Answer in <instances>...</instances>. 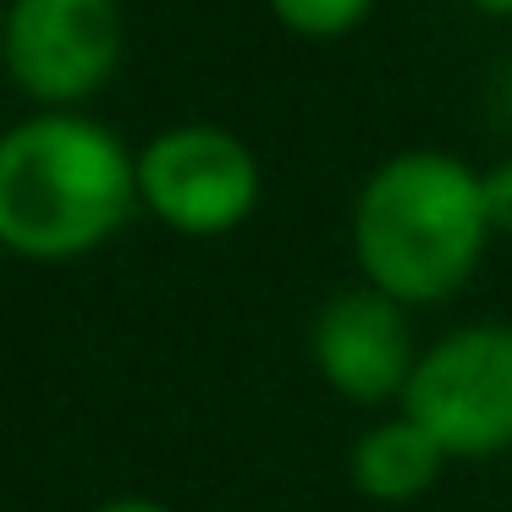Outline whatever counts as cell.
Segmentation results:
<instances>
[{"label": "cell", "mask_w": 512, "mask_h": 512, "mask_svg": "<svg viewBox=\"0 0 512 512\" xmlns=\"http://www.w3.org/2000/svg\"><path fill=\"white\" fill-rule=\"evenodd\" d=\"M347 237L358 281L402 309H435L474 281L496 232L468 160L446 149H402L364 177Z\"/></svg>", "instance_id": "6da1fadb"}, {"label": "cell", "mask_w": 512, "mask_h": 512, "mask_svg": "<svg viewBox=\"0 0 512 512\" xmlns=\"http://www.w3.org/2000/svg\"><path fill=\"white\" fill-rule=\"evenodd\" d=\"M138 204V155L105 122L39 111L0 133V248L23 259L94 254Z\"/></svg>", "instance_id": "7a4b0ae2"}, {"label": "cell", "mask_w": 512, "mask_h": 512, "mask_svg": "<svg viewBox=\"0 0 512 512\" xmlns=\"http://www.w3.org/2000/svg\"><path fill=\"white\" fill-rule=\"evenodd\" d=\"M402 413L435 435L446 463L512 452V320H474L435 336L413 364Z\"/></svg>", "instance_id": "3957f363"}, {"label": "cell", "mask_w": 512, "mask_h": 512, "mask_svg": "<svg viewBox=\"0 0 512 512\" xmlns=\"http://www.w3.org/2000/svg\"><path fill=\"white\" fill-rule=\"evenodd\" d=\"M259 160L215 122H182L138 149V204L182 237H226L259 210Z\"/></svg>", "instance_id": "277c9868"}, {"label": "cell", "mask_w": 512, "mask_h": 512, "mask_svg": "<svg viewBox=\"0 0 512 512\" xmlns=\"http://www.w3.org/2000/svg\"><path fill=\"white\" fill-rule=\"evenodd\" d=\"M122 39L127 23L116 0H6L0 56L28 100L67 111L111 83Z\"/></svg>", "instance_id": "5b68a950"}, {"label": "cell", "mask_w": 512, "mask_h": 512, "mask_svg": "<svg viewBox=\"0 0 512 512\" xmlns=\"http://www.w3.org/2000/svg\"><path fill=\"white\" fill-rule=\"evenodd\" d=\"M419 336H413V309L375 292L369 281L342 287L314 309L309 325V364L342 402L358 408H402V391L419 364Z\"/></svg>", "instance_id": "8992f818"}, {"label": "cell", "mask_w": 512, "mask_h": 512, "mask_svg": "<svg viewBox=\"0 0 512 512\" xmlns=\"http://www.w3.org/2000/svg\"><path fill=\"white\" fill-rule=\"evenodd\" d=\"M441 474H446V452L402 408L364 424L347 446V485L375 507H413L441 485Z\"/></svg>", "instance_id": "52a82bcc"}, {"label": "cell", "mask_w": 512, "mask_h": 512, "mask_svg": "<svg viewBox=\"0 0 512 512\" xmlns=\"http://www.w3.org/2000/svg\"><path fill=\"white\" fill-rule=\"evenodd\" d=\"M270 12L298 39H342L375 12V0H270Z\"/></svg>", "instance_id": "ba28073f"}, {"label": "cell", "mask_w": 512, "mask_h": 512, "mask_svg": "<svg viewBox=\"0 0 512 512\" xmlns=\"http://www.w3.org/2000/svg\"><path fill=\"white\" fill-rule=\"evenodd\" d=\"M479 188H485V215H490V232L512 237V160L479 171Z\"/></svg>", "instance_id": "9c48e42d"}, {"label": "cell", "mask_w": 512, "mask_h": 512, "mask_svg": "<svg viewBox=\"0 0 512 512\" xmlns=\"http://www.w3.org/2000/svg\"><path fill=\"white\" fill-rule=\"evenodd\" d=\"M94 512H171V507L155 501V496H116V501H105V507H94Z\"/></svg>", "instance_id": "30bf717a"}, {"label": "cell", "mask_w": 512, "mask_h": 512, "mask_svg": "<svg viewBox=\"0 0 512 512\" xmlns=\"http://www.w3.org/2000/svg\"><path fill=\"white\" fill-rule=\"evenodd\" d=\"M468 6H474V12H485V17H501V23L512 17V0H468Z\"/></svg>", "instance_id": "8fae6325"}, {"label": "cell", "mask_w": 512, "mask_h": 512, "mask_svg": "<svg viewBox=\"0 0 512 512\" xmlns=\"http://www.w3.org/2000/svg\"><path fill=\"white\" fill-rule=\"evenodd\" d=\"M0 39H6V6H0Z\"/></svg>", "instance_id": "7c38bea8"}]
</instances>
